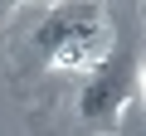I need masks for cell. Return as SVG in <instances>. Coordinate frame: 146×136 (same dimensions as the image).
<instances>
[{"label": "cell", "mask_w": 146, "mask_h": 136, "mask_svg": "<svg viewBox=\"0 0 146 136\" xmlns=\"http://www.w3.org/2000/svg\"><path fill=\"white\" fill-rule=\"evenodd\" d=\"M141 97H146V78H141Z\"/></svg>", "instance_id": "obj_3"}, {"label": "cell", "mask_w": 146, "mask_h": 136, "mask_svg": "<svg viewBox=\"0 0 146 136\" xmlns=\"http://www.w3.org/2000/svg\"><path fill=\"white\" fill-rule=\"evenodd\" d=\"M127 83H131V68L112 53L102 68H93L83 92H78V117L83 121H117L122 102H127Z\"/></svg>", "instance_id": "obj_2"}, {"label": "cell", "mask_w": 146, "mask_h": 136, "mask_svg": "<svg viewBox=\"0 0 146 136\" xmlns=\"http://www.w3.org/2000/svg\"><path fill=\"white\" fill-rule=\"evenodd\" d=\"M39 53L49 58V68H78V73H93L102 68L117 49L112 20L98 5H54L49 20L34 34Z\"/></svg>", "instance_id": "obj_1"}]
</instances>
